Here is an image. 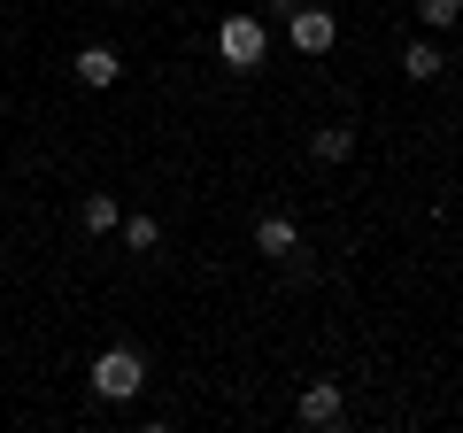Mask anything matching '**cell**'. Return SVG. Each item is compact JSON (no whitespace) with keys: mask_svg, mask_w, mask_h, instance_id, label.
Instances as JSON below:
<instances>
[{"mask_svg":"<svg viewBox=\"0 0 463 433\" xmlns=\"http://www.w3.org/2000/svg\"><path fill=\"white\" fill-rule=\"evenodd\" d=\"M139 387H147V356L139 349H100L93 356V395L100 402H132Z\"/></svg>","mask_w":463,"mask_h":433,"instance_id":"6da1fadb","label":"cell"},{"mask_svg":"<svg viewBox=\"0 0 463 433\" xmlns=\"http://www.w3.org/2000/svg\"><path fill=\"white\" fill-rule=\"evenodd\" d=\"M216 54H224L232 70H255V63H263V16H224V32H216Z\"/></svg>","mask_w":463,"mask_h":433,"instance_id":"7a4b0ae2","label":"cell"},{"mask_svg":"<svg viewBox=\"0 0 463 433\" xmlns=\"http://www.w3.org/2000/svg\"><path fill=\"white\" fill-rule=\"evenodd\" d=\"M286 24H294V47H301V54H332V39H340L332 8H309V0H301V8H294Z\"/></svg>","mask_w":463,"mask_h":433,"instance_id":"3957f363","label":"cell"},{"mask_svg":"<svg viewBox=\"0 0 463 433\" xmlns=\"http://www.w3.org/2000/svg\"><path fill=\"white\" fill-rule=\"evenodd\" d=\"M340 418H347V402H340V387H332V380H317V387H301V426H340Z\"/></svg>","mask_w":463,"mask_h":433,"instance_id":"277c9868","label":"cell"},{"mask_svg":"<svg viewBox=\"0 0 463 433\" xmlns=\"http://www.w3.org/2000/svg\"><path fill=\"white\" fill-rule=\"evenodd\" d=\"M116 78H124V63H116V47H78V85H85V93H109Z\"/></svg>","mask_w":463,"mask_h":433,"instance_id":"5b68a950","label":"cell"},{"mask_svg":"<svg viewBox=\"0 0 463 433\" xmlns=\"http://www.w3.org/2000/svg\"><path fill=\"white\" fill-rule=\"evenodd\" d=\"M255 248H263V255H279V264H286V255H301L294 216H255Z\"/></svg>","mask_w":463,"mask_h":433,"instance_id":"8992f818","label":"cell"},{"mask_svg":"<svg viewBox=\"0 0 463 433\" xmlns=\"http://www.w3.org/2000/svg\"><path fill=\"white\" fill-rule=\"evenodd\" d=\"M440 47H432V39H410V47H402V78H410V85H432V78H440Z\"/></svg>","mask_w":463,"mask_h":433,"instance_id":"52a82bcc","label":"cell"},{"mask_svg":"<svg viewBox=\"0 0 463 433\" xmlns=\"http://www.w3.org/2000/svg\"><path fill=\"white\" fill-rule=\"evenodd\" d=\"M78 225H85V233H116V225H124L116 194H85V201H78Z\"/></svg>","mask_w":463,"mask_h":433,"instance_id":"ba28073f","label":"cell"},{"mask_svg":"<svg viewBox=\"0 0 463 433\" xmlns=\"http://www.w3.org/2000/svg\"><path fill=\"white\" fill-rule=\"evenodd\" d=\"M309 155L317 163H347V155H355V132H347V124H325V132H309Z\"/></svg>","mask_w":463,"mask_h":433,"instance_id":"9c48e42d","label":"cell"},{"mask_svg":"<svg viewBox=\"0 0 463 433\" xmlns=\"http://www.w3.org/2000/svg\"><path fill=\"white\" fill-rule=\"evenodd\" d=\"M456 16H463V0H417V24H425V32H448Z\"/></svg>","mask_w":463,"mask_h":433,"instance_id":"30bf717a","label":"cell"},{"mask_svg":"<svg viewBox=\"0 0 463 433\" xmlns=\"http://www.w3.org/2000/svg\"><path fill=\"white\" fill-rule=\"evenodd\" d=\"M124 240H132V255H147V248H163V225L155 216H124Z\"/></svg>","mask_w":463,"mask_h":433,"instance_id":"8fae6325","label":"cell"},{"mask_svg":"<svg viewBox=\"0 0 463 433\" xmlns=\"http://www.w3.org/2000/svg\"><path fill=\"white\" fill-rule=\"evenodd\" d=\"M294 8H301V0H270V16H294Z\"/></svg>","mask_w":463,"mask_h":433,"instance_id":"7c38bea8","label":"cell"},{"mask_svg":"<svg viewBox=\"0 0 463 433\" xmlns=\"http://www.w3.org/2000/svg\"><path fill=\"white\" fill-rule=\"evenodd\" d=\"M109 8H124V0H109Z\"/></svg>","mask_w":463,"mask_h":433,"instance_id":"4fadbf2b","label":"cell"}]
</instances>
